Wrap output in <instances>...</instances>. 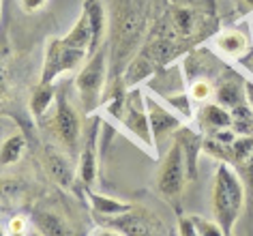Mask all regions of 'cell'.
<instances>
[{
	"mask_svg": "<svg viewBox=\"0 0 253 236\" xmlns=\"http://www.w3.org/2000/svg\"><path fill=\"white\" fill-rule=\"evenodd\" d=\"M193 217V223L195 228H198V236H223V230L214 221H206L204 217H198V215H191Z\"/></svg>",
	"mask_w": 253,
	"mask_h": 236,
	"instance_id": "obj_24",
	"label": "cell"
},
{
	"mask_svg": "<svg viewBox=\"0 0 253 236\" xmlns=\"http://www.w3.org/2000/svg\"><path fill=\"white\" fill-rule=\"evenodd\" d=\"M251 33H253V26H251Z\"/></svg>",
	"mask_w": 253,
	"mask_h": 236,
	"instance_id": "obj_32",
	"label": "cell"
},
{
	"mask_svg": "<svg viewBox=\"0 0 253 236\" xmlns=\"http://www.w3.org/2000/svg\"><path fill=\"white\" fill-rule=\"evenodd\" d=\"M99 118H94V123L88 127V133H86V142H84V148L80 152V181L84 183V187L92 189L94 187V181H97V170H99V142H101V136H99Z\"/></svg>",
	"mask_w": 253,
	"mask_h": 236,
	"instance_id": "obj_10",
	"label": "cell"
},
{
	"mask_svg": "<svg viewBox=\"0 0 253 236\" xmlns=\"http://www.w3.org/2000/svg\"><path fill=\"white\" fill-rule=\"evenodd\" d=\"M52 101H56L54 84H43V82H39V86L33 91V94H30V103H28L33 118L35 120L45 118V114L49 110V105H52Z\"/></svg>",
	"mask_w": 253,
	"mask_h": 236,
	"instance_id": "obj_19",
	"label": "cell"
},
{
	"mask_svg": "<svg viewBox=\"0 0 253 236\" xmlns=\"http://www.w3.org/2000/svg\"><path fill=\"white\" fill-rule=\"evenodd\" d=\"M26 217H13V219L9 221V234H24L26 232Z\"/></svg>",
	"mask_w": 253,
	"mask_h": 236,
	"instance_id": "obj_27",
	"label": "cell"
},
{
	"mask_svg": "<svg viewBox=\"0 0 253 236\" xmlns=\"http://www.w3.org/2000/svg\"><path fill=\"white\" fill-rule=\"evenodd\" d=\"M84 9L88 15V22H90V30H92V43H90V56L94 52H99L101 47L105 46L107 41V28H110V22H107V13L101 0H84Z\"/></svg>",
	"mask_w": 253,
	"mask_h": 236,
	"instance_id": "obj_13",
	"label": "cell"
},
{
	"mask_svg": "<svg viewBox=\"0 0 253 236\" xmlns=\"http://www.w3.org/2000/svg\"><path fill=\"white\" fill-rule=\"evenodd\" d=\"M105 228H110L112 234L123 236H155V234H168L166 223L161 217H157L150 208L133 206L126 213L107 217L103 221Z\"/></svg>",
	"mask_w": 253,
	"mask_h": 236,
	"instance_id": "obj_7",
	"label": "cell"
},
{
	"mask_svg": "<svg viewBox=\"0 0 253 236\" xmlns=\"http://www.w3.org/2000/svg\"><path fill=\"white\" fill-rule=\"evenodd\" d=\"M200 0H172V4H191V7H195Z\"/></svg>",
	"mask_w": 253,
	"mask_h": 236,
	"instance_id": "obj_31",
	"label": "cell"
},
{
	"mask_svg": "<svg viewBox=\"0 0 253 236\" xmlns=\"http://www.w3.org/2000/svg\"><path fill=\"white\" fill-rule=\"evenodd\" d=\"M47 123H49L47 129L52 131V136L60 142L62 148L71 157L78 155V142L82 136V120H80V114L75 112V107L71 105V101H69L67 93L56 94L54 112Z\"/></svg>",
	"mask_w": 253,
	"mask_h": 236,
	"instance_id": "obj_6",
	"label": "cell"
},
{
	"mask_svg": "<svg viewBox=\"0 0 253 236\" xmlns=\"http://www.w3.org/2000/svg\"><path fill=\"white\" fill-rule=\"evenodd\" d=\"M236 4L243 13H253V0H236Z\"/></svg>",
	"mask_w": 253,
	"mask_h": 236,
	"instance_id": "obj_29",
	"label": "cell"
},
{
	"mask_svg": "<svg viewBox=\"0 0 253 236\" xmlns=\"http://www.w3.org/2000/svg\"><path fill=\"white\" fill-rule=\"evenodd\" d=\"M110 75V56H107V43L99 52H94L75 75V91L80 97L82 112L92 116L99 105H103V93Z\"/></svg>",
	"mask_w": 253,
	"mask_h": 236,
	"instance_id": "obj_3",
	"label": "cell"
},
{
	"mask_svg": "<svg viewBox=\"0 0 253 236\" xmlns=\"http://www.w3.org/2000/svg\"><path fill=\"white\" fill-rule=\"evenodd\" d=\"M88 60V52L82 47H75L73 43L62 39H49L45 49V62H43V73L41 80L43 84H54L58 75L67 71H80L82 65Z\"/></svg>",
	"mask_w": 253,
	"mask_h": 236,
	"instance_id": "obj_5",
	"label": "cell"
},
{
	"mask_svg": "<svg viewBox=\"0 0 253 236\" xmlns=\"http://www.w3.org/2000/svg\"><path fill=\"white\" fill-rule=\"evenodd\" d=\"M43 4H45V0H22V9L26 11V13H35Z\"/></svg>",
	"mask_w": 253,
	"mask_h": 236,
	"instance_id": "obj_28",
	"label": "cell"
},
{
	"mask_svg": "<svg viewBox=\"0 0 253 236\" xmlns=\"http://www.w3.org/2000/svg\"><path fill=\"white\" fill-rule=\"evenodd\" d=\"M157 69H159V67H157L155 62L148 58V56H144L142 52H137V56L129 62V67H126V71L123 75V82H125L126 91H129V88L140 86L142 82H146L148 78H153V75L157 73Z\"/></svg>",
	"mask_w": 253,
	"mask_h": 236,
	"instance_id": "obj_17",
	"label": "cell"
},
{
	"mask_svg": "<svg viewBox=\"0 0 253 236\" xmlns=\"http://www.w3.org/2000/svg\"><path fill=\"white\" fill-rule=\"evenodd\" d=\"M24 148H26V138H24L22 133H15V136H9L7 140H4L2 148H0V157H2L4 168L20 161Z\"/></svg>",
	"mask_w": 253,
	"mask_h": 236,
	"instance_id": "obj_21",
	"label": "cell"
},
{
	"mask_svg": "<svg viewBox=\"0 0 253 236\" xmlns=\"http://www.w3.org/2000/svg\"><path fill=\"white\" fill-rule=\"evenodd\" d=\"M195 118L200 120L202 129L208 133L232 127V112L227 110L225 105H221L219 101H206V103H202L198 114H195Z\"/></svg>",
	"mask_w": 253,
	"mask_h": 236,
	"instance_id": "obj_15",
	"label": "cell"
},
{
	"mask_svg": "<svg viewBox=\"0 0 253 236\" xmlns=\"http://www.w3.org/2000/svg\"><path fill=\"white\" fill-rule=\"evenodd\" d=\"M238 172H243L245 174V181H247V187H249V191L253 193V152H251V157L247 159V161H243L240 165H236Z\"/></svg>",
	"mask_w": 253,
	"mask_h": 236,
	"instance_id": "obj_26",
	"label": "cell"
},
{
	"mask_svg": "<svg viewBox=\"0 0 253 236\" xmlns=\"http://www.w3.org/2000/svg\"><path fill=\"white\" fill-rule=\"evenodd\" d=\"M146 107H148V118H150L155 146L159 148L163 142H168L172 136H176V131L182 127V120L178 116H174L169 110H166L153 94H146Z\"/></svg>",
	"mask_w": 253,
	"mask_h": 236,
	"instance_id": "obj_9",
	"label": "cell"
},
{
	"mask_svg": "<svg viewBox=\"0 0 253 236\" xmlns=\"http://www.w3.org/2000/svg\"><path fill=\"white\" fill-rule=\"evenodd\" d=\"M214 101H219L221 105H225L227 110L236 107L238 103L247 101L245 94V82L238 75H223L217 86H214Z\"/></svg>",
	"mask_w": 253,
	"mask_h": 236,
	"instance_id": "obj_16",
	"label": "cell"
},
{
	"mask_svg": "<svg viewBox=\"0 0 253 236\" xmlns=\"http://www.w3.org/2000/svg\"><path fill=\"white\" fill-rule=\"evenodd\" d=\"M33 221H35V226L39 228L41 234H54V236L71 234V230H69L65 219L58 217L56 213H49V210H35V213H33Z\"/></svg>",
	"mask_w": 253,
	"mask_h": 236,
	"instance_id": "obj_20",
	"label": "cell"
},
{
	"mask_svg": "<svg viewBox=\"0 0 253 236\" xmlns=\"http://www.w3.org/2000/svg\"><path fill=\"white\" fill-rule=\"evenodd\" d=\"M245 94H247V101H249V105L253 110V82H249V80L245 82Z\"/></svg>",
	"mask_w": 253,
	"mask_h": 236,
	"instance_id": "obj_30",
	"label": "cell"
},
{
	"mask_svg": "<svg viewBox=\"0 0 253 236\" xmlns=\"http://www.w3.org/2000/svg\"><path fill=\"white\" fill-rule=\"evenodd\" d=\"M163 101L166 103H169L174 107L176 112L180 114L185 120H193L195 114H193V107H191V94L185 93V91H176L174 94H163Z\"/></svg>",
	"mask_w": 253,
	"mask_h": 236,
	"instance_id": "obj_22",
	"label": "cell"
},
{
	"mask_svg": "<svg viewBox=\"0 0 253 236\" xmlns=\"http://www.w3.org/2000/svg\"><path fill=\"white\" fill-rule=\"evenodd\" d=\"M214 49L227 58L240 60L247 54H251V41L236 28H223L214 35Z\"/></svg>",
	"mask_w": 253,
	"mask_h": 236,
	"instance_id": "obj_12",
	"label": "cell"
},
{
	"mask_svg": "<svg viewBox=\"0 0 253 236\" xmlns=\"http://www.w3.org/2000/svg\"><path fill=\"white\" fill-rule=\"evenodd\" d=\"M82 187H84V183H82ZM84 197L88 200V204H90V208L94 210V213L103 215V217H114V215L126 213V210L133 208V204L114 200V197H107V195H101V193H94V191L88 189V187H84Z\"/></svg>",
	"mask_w": 253,
	"mask_h": 236,
	"instance_id": "obj_18",
	"label": "cell"
},
{
	"mask_svg": "<svg viewBox=\"0 0 253 236\" xmlns=\"http://www.w3.org/2000/svg\"><path fill=\"white\" fill-rule=\"evenodd\" d=\"M126 129L133 136H137L148 148H157L155 146V138H153V129H150V118H148V107H146V94L140 86L129 88L126 91V99H125V110H123V118H120Z\"/></svg>",
	"mask_w": 253,
	"mask_h": 236,
	"instance_id": "obj_8",
	"label": "cell"
},
{
	"mask_svg": "<svg viewBox=\"0 0 253 236\" xmlns=\"http://www.w3.org/2000/svg\"><path fill=\"white\" fill-rule=\"evenodd\" d=\"M155 20L153 0H112L110 28H107V56H110L107 86L123 82L126 67L142 49Z\"/></svg>",
	"mask_w": 253,
	"mask_h": 236,
	"instance_id": "obj_1",
	"label": "cell"
},
{
	"mask_svg": "<svg viewBox=\"0 0 253 236\" xmlns=\"http://www.w3.org/2000/svg\"><path fill=\"white\" fill-rule=\"evenodd\" d=\"M245 183L238 168L230 161H219L212 183V215L223 230V236H232L234 228L245 210Z\"/></svg>",
	"mask_w": 253,
	"mask_h": 236,
	"instance_id": "obj_2",
	"label": "cell"
},
{
	"mask_svg": "<svg viewBox=\"0 0 253 236\" xmlns=\"http://www.w3.org/2000/svg\"><path fill=\"white\" fill-rule=\"evenodd\" d=\"M187 183H189L187 161H185V155H182L180 142L174 138L168 152L163 155L159 170H157V191H159V195L163 200L176 208V213H180L178 202L182 197V191H185Z\"/></svg>",
	"mask_w": 253,
	"mask_h": 236,
	"instance_id": "obj_4",
	"label": "cell"
},
{
	"mask_svg": "<svg viewBox=\"0 0 253 236\" xmlns=\"http://www.w3.org/2000/svg\"><path fill=\"white\" fill-rule=\"evenodd\" d=\"M178 234L182 236H198V228L193 223V217H178Z\"/></svg>",
	"mask_w": 253,
	"mask_h": 236,
	"instance_id": "obj_25",
	"label": "cell"
},
{
	"mask_svg": "<svg viewBox=\"0 0 253 236\" xmlns=\"http://www.w3.org/2000/svg\"><path fill=\"white\" fill-rule=\"evenodd\" d=\"M174 138L180 142L182 155H185L187 170H189V181H195V176H198V157H200V152H204V138H202L198 131L189 129V127H185V125L176 131Z\"/></svg>",
	"mask_w": 253,
	"mask_h": 236,
	"instance_id": "obj_14",
	"label": "cell"
},
{
	"mask_svg": "<svg viewBox=\"0 0 253 236\" xmlns=\"http://www.w3.org/2000/svg\"><path fill=\"white\" fill-rule=\"evenodd\" d=\"M189 94H191V99L198 101V103H206V101H211L214 97V86L211 80L200 78L189 84Z\"/></svg>",
	"mask_w": 253,
	"mask_h": 236,
	"instance_id": "obj_23",
	"label": "cell"
},
{
	"mask_svg": "<svg viewBox=\"0 0 253 236\" xmlns=\"http://www.w3.org/2000/svg\"><path fill=\"white\" fill-rule=\"evenodd\" d=\"M71 155L65 150H58L56 146H45L43 148V170H45V174L52 178V181L58 185V187L62 189H69L75 185V172H73V163L71 159H69Z\"/></svg>",
	"mask_w": 253,
	"mask_h": 236,
	"instance_id": "obj_11",
	"label": "cell"
}]
</instances>
